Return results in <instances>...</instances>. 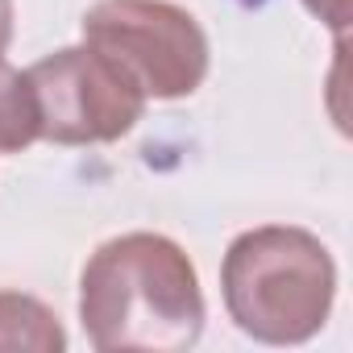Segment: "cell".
<instances>
[{"instance_id": "cell-2", "label": "cell", "mask_w": 353, "mask_h": 353, "mask_svg": "<svg viewBox=\"0 0 353 353\" xmlns=\"http://www.w3.org/2000/svg\"><path fill=\"white\" fill-rule=\"evenodd\" d=\"M221 291L229 320L262 345L312 341L336 299V262L320 237L295 225H262L225 250Z\"/></svg>"}, {"instance_id": "cell-1", "label": "cell", "mask_w": 353, "mask_h": 353, "mask_svg": "<svg viewBox=\"0 0 353 353\" xmlns=\"http://www.w3.org/2000/svg\"><path fill=\"white\" fill-rule=\"evenodd\" d=\"M79 320L100 353L192 349L204 332L196 262L162 233H121L79 274Z\"/></svg>"}, {"instance_id": "cell-5", "label": "cell", "mask_w": 353, "mask_h": 353, "mask_svg": "<svg viewBox=\"0 0 353 353\" xmlns=\"http://www.w3.org/2000/svg\"><path fill=\"white\" fill-rule=\"evenodd\" d=\"M67 332L59 316L26 295V291H0V353H63Z\"/></svg>"}, {"instance_id": "cell-6", "label": "cell", "mask_w": 353, "mask_h": 353, "mask_svg": "<svg viewBox=\"0 0 353 353\" xmlns=\"http://www.w3.org/2000/svg\"><path fill=\"white\" fill-rule=\"evenodd\" d=\"M34 141H42L34 88H30L26 71L0 59V154H21Z\"/></svg>"}, {"instance_id": "cell-7", "label": "cell", "mask_w": 353, "mask_h": 353, "mask_svg": "<svg viewBox=\"0 0 353 353\" xmlns=\"http://www.w3.org/2000/svg\"><path fill=\"white\" fill-rule=\"evenodd\" d=\"M303 9H307L320 26H328V30L336 34V42H345L349 21H353V0H303Z\"/></svg>"}, {"instance_id": "cell-3", "label": "cell", "mask_w": 353, "mask_h": 353, "mask_svg": "<svg viewBox=\"0 0 353 353\" xmlns=\"http://www.w3.org/2000/svg\"><path fill=\"white\" fill-rule=\"evenodd\" d=\"M83 42L125 67L145 100H183L208 75L200 21L170 0H96L83 13Z\"/></svg>"}, {"instance_id": "cell-4", "label": "cell", "mask_w": 353, "mask_h": 353, "mask_svg": "<svg viewBox=\"0 0 353 353\" xmlns=\"http://www.w3.org/2000/svg\"><path fill=\"white\" fill-rule=\"evenodd\" d=\"M26 79L38 104V133L54 145L117 141L145 112V92L137 79L88 42L38 59Z\"/></svg>"}, {"instance_id": "cell-8", "label": "cell", "mask_w": 353, "mask_h": 353, "mask_svg": "<svg viewBox=\"0 0 353 353\" xmlns=\"http://www.w3.org/2000/svg\"><path fill=\"white\" fill-rule=\"evenodd\" d=\"M13 42V0H0V59Z\"/></svg>"}]
</instances>
